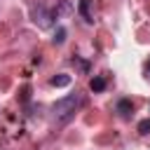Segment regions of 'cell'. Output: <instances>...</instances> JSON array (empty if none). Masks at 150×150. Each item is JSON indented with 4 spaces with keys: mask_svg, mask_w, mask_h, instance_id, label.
<instances>
[{
    "mask_svg": "<svg viewBox=\"0 0 150 150\" xmlns=\"http://www.w3.org/2000/svg\"><path fill=\"white\" fill-rule=\"evenodd\" d=\"M82 94H68V96H63V98H59L56 103H54V117L59 120V122H68L77 110H80V105H82Z\"/></svg>",
    "mask_w": 150,
    "mask_h": 150,
    "instance_id": "1",
    "label": "cell"
},
{
    "mask_svg": "<svg viewBox=\"0 0 150 150\" xmlns=\"http://www.w3.org/2000/svg\"><path fill=\"white\" fill-rule=\"evenodd\" d=\"M54 19H56L54 9H47V7H38V9H33V21H35L38 28H52Z\"/></svg>",
    "mask_w": 150,
    "mask_h": 150,
    "instance_id": "2",
    "label": "cell"
},
{
    "mask_svg": "<svg viewBox=\"0 0 150 150\" xmlns=\"http://www.w3.org/2000/svg\"><path fill=\"white\" fill-rule=\"evenodd\" d=\"M77 12L84 16V21H87V23H94V14H91V0H80Z\"/></svg>",
    "mask_w": 150,
    "mask_h": 150,
    "instance_id": "3",
    "label": "cell"
},
{
    "mask_svg": "<svg viewBox=\"0 0 150 150\" xmlns=\"http://www.w3.org/2000/svg\"><path fill=\"white\" fill-rule=\"evenodd\" d=\"M117 112H120L122 117H129V115L134 112V105H131V101H127V98L117 101Z\"/></svg>",
    "mask_w": 150,
    "mask_h": 150,
    "instance_id": "4",
    "label": "cell"
},
{
    "mask_svg": "<svg viewBox=\"0 0 150 150\" xmlns=\"http://www.w3.org/2000/svg\"><path fill=\"white\" fill-rule=\"evenodd\" d=\"M49 84H52V87H68V84H70V75L59 73V75H54V77L49 80Z\"/></svg>",
    "mask_w": 150,
    "mask_h": 150,
    "instance_id": "5",
    "label": "cell"
},
{
    "mask_svg": "<svg viewBox=\"0 0 150 150\" xmlns=\"http://www.w3.org/2000/svg\"><path fill=\"white\" fill-rule=\"evenodd\" d=\"M89 89H91V91H103V89H105V77H101V75L91 77V82H89Z\"/></svg>",
    "mask_w": 150,
    "mask_h": 150,
    "instance_id": "6",
    "label": "cell"
},
{
    "mask_svg": "<svg viewBox=\"0 0 150 150\" xmlns=\"http://www.w3.org/2000/svg\"><path fill=\"white\" fill-rule=\"evenodd\" d=\"M63 40H66V28L59 26L56 28V35H54V45H63Z\"/></svg>",
    "mask_w": 150,
    "mask_h": 150,
    "instance_id": "7",
    "label": "cell"
},
{
    "mask_svg": "<svg viewBox=\"0 0 150 150\" xmlns=\"http://www.w3.org/2000/svg\"><path fill=\"white\" fill-rule=\"evenodd\" d=\"M73 63H75V66H77L82 73H87V70H89V63H87V61H82V59H77V56L73 59Z\"/></svg>",
    "mask_w": 150,
    "mask_h": 150,
    "instance_id": "8",
    "label": "cell"
},
{
    "mask_svg": "<svg viewBox=\"0 0 150 150\" xmlns=\"http://www.w3.org/2000/svg\"><path fill=\"white\" fill-rule=\"evenodd\" d=\"M138 131L141 134H150V120H141L138 122Z\"/></svg>",
    "mask_w": 150,
    "mask_h": 150,
    "instance_id": "9",
    "label": "cell"
},
{
    "mask_svg": "<svg viewBox=\"0 0 150 150\" xmlns=\"http://www.w3.org/2000/svg\"><path fill=\"white\" fill-rule=\"evenodd\" d=\"M145 77H150V59H148V63H145Z\"/></svg>",
    "mask_w": 150,
    "mask_h": 150,
    "instance_id": "10",
    "label": "cell"
}]
</instances>
